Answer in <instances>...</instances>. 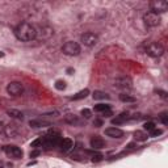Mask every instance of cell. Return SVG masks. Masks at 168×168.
I'll list each match as a JSON object with an SVG mask.
<instances>
[{
	"label": "cell",
	"mask_w": 168,
	"mask_h": 168,
	"mask_svg": "<svg viewBox=\"0 0 168 168\" xmlns=\"http://www.w3.org/2000/svg\"><path fill=\"white\" fill-rule=\"evenodd\" d=\"M14 34H16L17 39H20V41L28 42L37 38V29L29 22H20L16 26V29H14Z\"/></svg>",
	"instance_id": "6da1fadb"
},
{
	"label": "cell",
	"mask_w": 168,
	"mask_h": 168,
	"mask_svg": "<svg viewBox=\"0 0 168 168\" xmlns=\"http://www.w3.org/2000/svg\"><path fill=\"white\" fill-rule=\"evenodd\" d=\"M59 142H61V135L58 131H51L42 138V146L45 149H53L59 145Z\"/></svg>",
	"instance_id": "7a4b0ae2"
},
{
	"label": "cell",
	"mask_w": 168,
	"mask_h": 168,
	"mask_svg": "<svg viewBox=\"0 0 168 168\" xmlns=\"http://www.w3.org/2000/svg\"><path fill=\"white\" fill-rule=\"evenodd\" d=\"M146 53L149 54L150 57L158 58V57L163 55V53H164V47H163L160 43H158V42H151V43H149V45L146 46Z\"/></svg>",
	"instance_id": "3957f363"
},
{
	"label": "cell",
	"mask_w": 168,
	"mask_h": 168,
	"mask_svg": "<svg viewBox=\"0 0 168 168\" xmlns=\"http://www.w3.org/2000/svg\"><path fill=\"white\" fill-rule=\"evenodd\" d=\"M62 51L66 54V55H79L80 54V46H79L78 42H74V41H68L66 42L62 47Z\"/></svg>",
	"instance_id": "277c9868"
},
{
	"label": "cell",
	"mask_w": 168,
	"mask_h": 168,
	"mask_svg": "<svg viewBox=\"0 0 168 168\" xmlns=\"http://www.w3.org/2000/svg\"><path fill=\"white\" fill-rule=\"evenodd\" d=\"M150 12H154L156 14L166 12L168 9V3L164 0H154V2H150Z\"/></svg>",
	"instance_id": "5b68a950"
},
{
	"label": "cell",
	"mask_w": 168,
	"mask_h": 168,
	"mask_svg": "<svg viewBox=\"0 0 168 168\" xmlns=\"http://www.w3.org/2000/svg\"><path fill=\"white\" fill-rule=\"evenodd\" d=\"M143 21H145L147 26L154 28L160 24V16L154 12H147V13H145V16H143Z\"/></svg>",
	"instance_id": "8992f818"
},
{
	"label": "cell",
	"mask_w": 168,
	"mask_h": 168,
	"mask_svg": "<svg viewBox=\"0 0 168 168\" xmlns=\"http://www.w3.org/2000/svg\"><path fill=\"white\" fill-rule=\"evenodd\" d=\"M7 92L11 96H20L24 92V86L20 82H11L7 87Z\"/></svg>",
	"instance_id": "52a82bcc"
},
{
	"label": "cell",
	"mask_w": 168,
	"mask_h": 168,
	"mask_svg": "<svg viewBox=\"0 0 168 168\" xmlns=\"http://www.w3.org/2000/svg\"><path fill=\"white\" fill-rule=\"evenodd\" d=\"M80 39H82V42L84 43V45H86V46H88V47H92V46H95L96 43L98 42V37L96 36L95 33H91V32H88V33H84V34H82Z\"/></svg>",
	"instance_id": "ba28073f"
},
{
	"label": "cell",
	"mask_w": 168,
	"mask_h": 168,
	"mask_svg": "<svg viewBox=\"0 0 168 168\" xmlns=\"http://www.w3.org/2000/svg\"><path fill=\"white\" fill-rule=\"evenodd\" d=\"M3 150L8 156L13 158V159H20V158H22V151L17 146H4Z\"/></svg>",
	"instance_id": "9c48e42d"
},
{
	"label": "cell",
	"mask_w": 168,
	"mask_h": 168,
	"mask_svg": "<svg viewBox=\"0 0 168 168\" xmlns=\"http://www.w3.org/2000/svg\"><path fill=\"white\" fill-rule=\"evenodd\" d=\"M18 131H20V130H18V126H17L14 122H11V123H8L7 126H4V134H6L8 138L17 137Z\"/></svg>",
	"instance_id": "30bf717a"
},
{
	"label": "cell",
	"mask_w": 168,
	"mask_h": 168,
	"mask_svg": "<svg viewBox=\"0 0 168 168\" xmlns=\"http://www.w3.org/2000/svg\"><path fill=\"white\" fill-rule=\"evenodd\" d=\"M90 143H91V147L92 149H95V150H101V149L105 147V141L98 135H95L93 138H91Z\"/></svg>",
	"instance_id": "8fae6325"
},
{
	"label": "cell",
	"mask_w": 168,
	"mask_h": 168,
	"mask_svg": "<svg viewBox=\"0 0 168 168\" xmlns=\"http://www.w3.org/2000/svg\"><path fill=\"white\" fill-rule=\"evenodd\" d=\"M39 34V38L41 39H49L50 37H53L54 30L50 26H42L39 30H37V36Z\"/></svg>",
	"instance_id": "7c38bea8"
},
{
	"label": "cell",
	"mask_w": 168,
	"mask_h": 168,
	"mask_svg": "<svg viewBox=\"0 0 168 168\" xmlns=\"http://www.w3.org/2000/svg\"><path fill=\"white\" fill-rule=\"evenodd\" d=\"M114 86L118 88H130L131 87V80L129 78L123 76V78H118L114 80Z\"/></svg>",
	"instance_id": "4fadbf2b"
},
{
	"label": "cell",
	"mask_w": 168,
	"mask_h": 168,
	"mask_svg": "<svg viewBox=\"0 0 168 168\" xmlns=\"http://www.w3.org/2000/svg\"><path fill=\"white\" fill-rule=\"evenodd\" d=\"M105 134L110 138H121L123 135V131L118 127H108L105 129Z\"/></svg>",
	"instance_id": "5bb4252c"
},
{
	"label": "cell",
	"mask_w": 168,
	"mask_h": 168,
	"mask_svg": "<svg viewBox=\"0 0 168 168\" xmlns=\"http://www.w3.org/2000/svg\"><path fill=\"white\" fill-rule=\"evenodd\" d=\"M59 147H61V150L62 151H70L72 149V146H74V142L70 139V138H63V139H61V142H59Z\"/></svg>",
	"instance_id": "9a60e30c"
},
{
	"label": "cell",
	"mask_w": 168,
	"mask_h": 168,
	"mask_svg": "<svg viewBox=\"0 0 168 168\" xmlns=\"http://www.w3.org/2000/svg\"><path fill=\"white\" fill-rule=\"evenodd\" d=\"M29 125L34 129H38V127H46V126H50V122L45 121L42 118H38V120H30L29 121Z\"/></svg>",
	"instance_id": "2e32d148"
},
{
	"label": "cell",
	"mask_w": 168,
	"mask_h": 168,
	"mask_svg": "<svg viewBox=\"0 0 168 168\" xmlns=\"http://www.w3.org/2000/svg\"><path fill=\"white\" fill-rule=\"evenodd\" d=\"M65 121L67 123H70V125H74V126L80 125V123H82L80 118H79L78 116H75V114H66L65 116Z\"/></svg>",
	"instance_id": "e0dca14e"
},
{
	"label": "cell",
	"mask_w": 168,
	"mask_h": 168,
	"mask_svg": "<svg viewBox=\"0 0 168 168\" xmlns=\"http://www.w3.org/2000/svg\"><path fill=\"white\" fill-rule=\"evenodd\" d=\"M129 114L127 113H121L120 116H117L116 118H113L112 120V123L113 125H121V123H123V122H126L127 120H129Z\"/></svg>",
	"instance_id": "ac0fdd59"
},
{
	"label": "cell",
	"mask_w": 168,
	"mask_h": 168,
	"mask_svg": "<svg viewBox=\"0 0 168 168\" xmlns=\"http://www.w3.org/2000/svg\"><path fill=\"white\" fill-rule=\"evenodd\" d=\"M7 114L12 118H16V120H22L24 118V114L20 110H16V109H8L7 110Z\"/></svg>",
	"instance_id": "d6986e66"
},
{
	"label": "cell",
	"mask_w": 168,
	"mask_h": 168,
	"mask_svg": "<svg viewBox=\"0 0 168 168\" xmlns=\"http://www.w3.org/2000/svg\"><path fill=\"white\" fill-rule=\"evenodd\" d=\"M134 138H135L137 141H139V142H145V141H147V138H149V135H147L145 131H139V130H137V131L134 133Z\"/></svg>",
	"instance_id": "ffe728a7"
},
{
	"label": "cell",
	"mask_w": 168,
	"mask_h": 168,
	"mask_svg": "<svg viewBox=\"0 0 168 168\" xmlns=\"http://www.w3.org/2000/svg\"><path fill=\"white\" fill-rule=\"evenodd\" d=\"M88 93H90V91H88V90H83L80 92H78L76 95H74L71 97V100H80V98H86L88 96Z\"/></svg>",
	"instance_id": "44dd1931"
},
{
	"label": "cell",
	"mask_w": 168,
	"mask_h": 168,
	"mask_svg": "<svg viewBox=\"0 0 168 168\" xmlns=\"http://www.w3.org/2000/svg\"><path fill=\"white\" fill-rule=\"evenodd\" d=\"M93 98H95V100H104V98H109V96H108L105 92L95 91L93 92Z\"/></svg>",
	"instance_id": "7402d4cb"
},
{
	"label": "cell",
	"mask_w": 168,
	"mask_h": 168,
	"mask_svg": "<svg viewBox=\"0 0 168 168\" xmlns=\"http://www.w3.org/2000/svg\"><path fill=\"white\" fill-rule=\"evenodd\" d=\"M120 100L123 102H134L135 101V97H133L130 95H126V93H121L120 95Z\"/></svg>",
	"instance_id": "603a6c76"
},
{
	"label": "cell",
	"mask_w": 168,
	"mask_h": 168,
	"mask_svg": "<svg viewBox=\"0 0 168 168\" xmlns=\"http://www.w3.org/2000/svg\"><path fill=\"white\" fill-rule=\"evenodd\" d=\"M95 110L104 113V112H106V110H110V106L109 105H105V104H98V105L95 106Z\"/></svg>",
	"instance_id": "cb8c5ba5"
},
{
	"label": "cell",
	"mask_w": 168,
	"mask_h": 168,
	"mask_svg": "<svg viewBox=\"0 0 168 168\" xmlns=\"http://www.w3.org/2000/svg\"><path fill=\"white\" fill-rule=\"evenodd\" d=\"M55 88H57V90H59V91H63L66 88V82L65 80H57Z\"/></svg>",
	"instance_id": "d4e9b609"
},
{
	"label": "cell",
	"mask_w": 168,
	"mask_h": 168,
	"mask_svg": "<svg viewBox=\"0 0 168 168\" xmlns=\"http://www.w3.org/2000/svg\"><path fill=\"white\" fill-rule=\"evenodd\" d=\"M143 127H145V130H147V131H151V130H154V129H155V123L152 122V121H150V122H146L145 125H143Z\"/></svg>",
	"instance_id": "484cf974"
},
{
	"label": "cell",
	"mask_w": 168,
	"mask_h": 168,
	"mask_svg": "<svg viewBox=\"0 0 168 168\" xmlns=\"http://www.w3.org/2000/svg\"><path fill=\"white\" fill-rule=\"evenodd\" d=\"M39 146L42 147V138H38V139L32 142V145H30V147H33V149H37V147H39Z\"/></svg>",
	"instance_id": "4316f807"
},
{
	"label": "cell",
	"mask_w": 168,
	"mask_h": 168,
	"mask_svg": "<svg viewBox=\"0 0 168 168\" xmlns=\"http://www.w3.org/2000/svg\"><path fill=\"white\" fill-rule=\"evenodd\" d=\"M160 117V121L163 122V125H167L168 123V118H167V112H163L162 114L159 116Z\"/></svg>",
	"instance_id": "83f0119b"
},
{
	"label": "cell",
	"mask_w": 168,
	"mask_h": 168,
	"mask_svg": "<svg viewBox=\"0 0 168 168\" xmlns=\"http://www.w3.org/2000/svg\"><path fill=\"white\" fill-rule=\"evenodd\" d=\"M163 133V130L162 129H154V130H151V134H150V137H158V135H160Z\"/></svg>",
	"instance_id": "f1b7e54d"
},
{
	"label": "cell",
	"mask_w": 168,
	"mask_h": 168,
	"mask_svg": "<svg viewBox=\"0 0 168 168\" xmlns=\"http://www.w3.org/2000/svg\"><path fill=\"white\" fill-rule=\"evenodd\" d=\"M91 114H92V113H91L90 109H83V110H82V116H83L84 118H90Z\"/></svg>",
	"instance_id": "f546056e"
},
{
	"label": "cell",
	"mask_w": 168,
	"mask_h": 168,
	"mask_svg": "<svg viewBox=\"0 0 168 168\" xmlns=\"http://www.w3.org/2000/svg\"><path fill=\"white\" fill-rule=\"evenodd\" d=\"M102 158L104 156L101 154H95V155H93V158H92V162H101Z\"/></svg>",
	"instance_id": "4dcf8cb0"
},
{
	"label": "cell",
	"mask_w": 168,
	"mask_h": 168,
	"mask_svg": "<svg viewBox=\"0 0 168 168\" xmlns=\"http://www.w3.org/2000/svg\"><path fill=\"white\" fill-rule=\"evenodd\" d=\"M156 92H158V93H160V96H162L163 98H166V97H167V92H164V91H160V90H158Z\"/></svg>",
	"instance_id": "1f68e13d"
},
{
	"label": "cell",
	"mask_w": 168,
	"mask_h": 168,
	"mask_svg": "<svg viewBox=\"0 0 168 168\" xmlns=\"http://www.w3.org/2000/svg\"><path fill=\"white\" fill-rule=\"evenodd\" d=\"M102 116H105V117H110V116H112V112H110V110H106V112H104V113H102Z\"/></svg>",
	"instance_id": "d6a6232c"
},
{
	"label": "cell",
	"mask_w": 168,
	"mask_h": 168,
	"mask_svg": "<svg viewBox=\"0 0 168 168\" xmlns=\"http://www.w3.org/2000/svg\"><path fill=\"white\" fill-rule=\"evenodd\" d=\"M37 155H39V151H38V150H37V151L30 152V158H34V156H37Z\"/></svg>",
	"instance_id": "836d02e7"
},
{
	"label": "cell",
	"mask_w": 168,
	"mask_h": 168,
	"mask_svg": "<svg viewBox=\"0 0 168 168\" xmlns=\"http://www.w3.org/2000/svg\"><path fill=\"white\" fill-rule=\"evenodd\" d=\"M95 125H96L97 127L101 126V125H102V121H101V120H96V121H95Z\"/></svg>",
	"instance_id": "e575fe53"
},
{
	"label": "cell",
	"mask_w": 168,
	"mask_h": 168,
	"mask_svg": "<svg viewBox=\"0 0 168 168\" xmlns=\"http://www.w3.org/2000/svg\"><path fill=\"white\" fill-rule=\"evenodd\" d=\"M2 133H4V123L0 121V134H2Z\"/></svg>",
	"instance_id": "d590c367"
},
{
	"label": "cell",
	"mask_w": 168,
	"mask_h": 168,
	"mask_svg": "<svg viewBox=\"0 0 168 168\" xmlns=\"http://www.w3.org/2000/svg\"><path fill=\"white\" fill-rule=\"evenodd\" d=\"M134 147H135L134 143H130V145H127V149H129V150H133V149H134Z\"/></svg>",
	"instance_id": "8d00e7d4"
},
{
	"label": "cell",
	"mask_w": 168,
	"mask_h": 168,
	"mask_svg": "<svg viewBox=\"0 0 168 168\" xmlns=\"http://www.w3.org/2000/svg\"><path fill=\"white\" fill-rule=\"evenodd\" d=\"M0 168H2V167H0Z\"/></svg>",
	"instance_id": "74e56055"
}]
</instances>
